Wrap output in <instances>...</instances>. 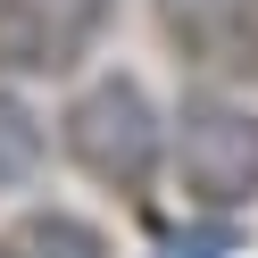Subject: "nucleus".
<instances>
[{"label":"nucleus","mask_w":258,"mask_h":258,"mask_svg":"<svg viewBox=\"0 0 258 258\" xmlns=\"http://www.w3.org/2000/svg\"><path fill=\"white\" fill-rule=\"evenodd\" d=\"M58 142H67V158L92 175V183L142 191L158 175V158H167V142H175V117H158V100L134 84V75H100V84H84L67 100Z\"/></svg>","instance_id":"obj_1"},{"label":"nucleus","mask_w":258,"mask_h":258,"mask_svg":"<svg viewBox=\"0 0 258 258\" xmlns=\"http://www.w3.org/2000/svg\"><path fill=\"white\" fill-rule=\"evenodd\" d=\"M167 158L200 208H250L258 200V108L225 100V92H191L175 108Z\"/></svg>","instance_id":"obj_2"},{"label":"nucleus","mask_w":258,"mask_h":258,"mask_svg":"<svg viewBox=\"0 0 258 258\" xmlns=\"http://www.w3.org/2000/svg\"><path fill=\"white\" fill-rule=\"evenodd\" d=\"M117 0H0V75H67Z\"/></svg>","instance_id":"obj_3"},{"label":"nucleus","mask_w":258,"mask_h":258,"mask_svg":"<svg viewBox=\"0 0 258 258\" xmlns=\"http://www.w3.org/2000/svg\"><path fill=\"white\" fill-rule=\"evenodd\" d=\"M158 25L191 67H217V75L258 67V0H158Z\"/></svg>","instance_id":"obj_4"},{"label":"nucleus","mask_w":258,"mask_h":258,"mask_svg":"<svg viewBox=\"0 0 258 258\" xmlns=\"http://www.w3.org/2000/svg\"><path fill=\"white\" fill-rule=\"evenodd\" d=\"M0 258H117V250L75 208H25V217L0 225Z\"/></svg>","instance_id":"obj_5"},{"label":"nucleus","mask_w":258,"mask_h":258,"mask_svg":"<svg viewBox=\"0 0 258 258\" xmlns=\"http://www.w3.org/2000/svg\"><path fill=\"white\" fill-rule=\"evenodd\" d=\"M34 158H42V125H34V108H25L17 92H0V183H25V175H34Z\"/></svg>","instance_id":"obj_6"}]
</instances>
